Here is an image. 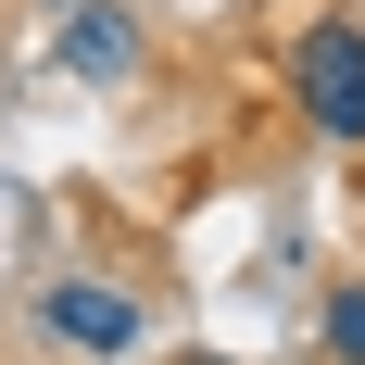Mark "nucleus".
<instances>
[{
	"label": "nucleus",
	"mask_w": 365,
	"mask_h": 365,
	"mask_svg": "<svg viewBox=\"0 0 365 365\" xmlns=\"http://www.w3.org/2000/svg\"><path fill=\"white\" fill-rule=\"evenodd\" d=\"M26 328L51 340V353H76V365H139L151 353V302L126 290V277H51V290L26 302Z\"/></svg>",
	"instance_id": "1"
},
{
	"label": "nucleus",
	"mask_w": 365,
	"mask_h": 365,
	"mask_svg": "<svg viewBox=\"0 0 365 365\" xmlns=\"http://www.w3.org/2000/svg\"><path fill=\"white\" fill-rule=\"evenodd\" d=\"M290 101H302V126L328 151H365V26L353 13H315L290 38Z\"/></svg>",
	"instance_id": "2"
},
{
	"label": "nucleus",
	"mask_w": 365,
	"mask_h": 365,
	"mask_svg": "<svg viewBox=\"0 0 365 365\" xmlns=\"http://www.w3.org/2000/svg\"><path fill=\"white\" fill-rule=\"evenodd\" d=\"M51 63H63L76 88H126V76H139V13H126V0H88V13H63Z\"/></svg>",
	"instance_id": "3"
},
{
	"label": "nucleus",
	"mask_w": 365,
	"mask_h": 365,
	"mask_svg": "<svg viewBox=\"0 0 365 365\" xmlns=\"http://www.w3.org/2000/svg\"><path fill=\"white\" fill-rule=\"evenodd\" d=\"M315 365H365V277L315 290Z\"/></svg>",
	"instance_id": "4"
},
{
	"label": "nucleus",
	"mask_w": 365,
	"mask_h": 365,
	"mask_svg": "<svg viewBox=\"0 0 365 365\" xmlns=\"http://www.w3.org/2000/svg\"><path fill=\"white\" fill-rule=\"evenodd\" d=\"M51 13H88V0H51Z\"/></svg>",
	"instance_id": "5"
},
{
	"label": "nucleus",
	"mask_w": 365,
	"mask_h": 365,
	"mask_svg": "<svg viewBox=\"0 0 365 365\" xmlns=\"http://www.w3.org/2000/svg\"><path fill=\"white\" fill-rule=\"evenodd\" d=\"M189 365H227V353H189Z\"/></svg>",
	"instance_id": "6"
}]
</instances>
